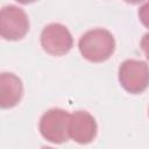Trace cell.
Returning <instances> with one entry per match:
<instances>
[{"label":"cell","mask_w":149,"mask_h":149,"mask_svg":"<svg viewBox=\"0 0 149 149\" xmlns=\"http://www.w3.org/2000/svg\"><path fill=\"white\" fill-rule=\"evenodd\" d=\"M81 56L92 63L107 61L115 50V40L111 31L104 28H95L81 35L78 42Z\"/></svg>","instance_id":"1"},{"label":"cell","mask_w":149,"mask_h":149,"mask_svg":"<svg viewBox=\"0 0 149 149\" xmlns=\"http://www.w3.org/2000/svg\"><path fill=\"white\" fill-rule=\"evenodd\" d=\"M119 83L125 91L140 94L149 86V65L139 59H126L119 66Z\"/></svg>","instance_id":"2"},{"label":"cell","mask_w":149,"mask_h":149,"mask_svg":"<svg viewBox=\"0 0 149 149\" xmlns=\"http://www.w3.org/2000/svg\"><path fill=\"white\" fill-rule=\"evenodd\" d=\"M70 114L62 108H51L40 119L38 129L43 139L50 143L61 144L66 142L69 136Z\"/></svg>","instance_id":"3"},{"label":"cell","mask_w":149,"mask_h":149,"mask_svg":"<svg viewBox=\"0 0 149 149\" xmlns=\"http://www.w3.org/2000/svg\"><path fill=\"white\" fill-rule=\"evenodd\" d=\"M29 30V19L26 12L14 5L2 7L0 13V34L7 41H17Z\"/></svg>","instance_id":"4"},{"label":"cell","mask_w":149,"mask_h":149,"mask_svg":"<svg viewBox=\"0 0 149 149\" xmlns=\"http://www.w3.org/2000/svg\"><path fill=\"white\" fill-rule=\"evenodd\" d=\"M43 50L52 56H63L73 47V37L70 30L62 23H50L41 33Z\"/></svg>","instance_id":"5"},{"label":"cell","mask_w":149,"mask_h":149,"mask_svg":"<svg viewBox=\"0 0 149 149\" xmlns=\"http://www.w3.org/2000/svg\"><path fill=\"white\" fill-rule=\"evenodd\" d=\"M98 132V126L93 115L86 111H77L70 114L69 136L79 144L92 142Z\"/></svg>","instance_id":"6"},{"label":"cell","mask_w":149,"mask_h":149,"mask_svg":"<svg viewBox=\"0 0 149 149\" xmlns=\"http://www.w3.org/2000/svg\"><path fill=\"white\" fill-rule=\"evenodd\" d=\"M23 95V84L21 79L12 72L0 74V106L12 108L16 106Z\"/></svg>","instance_id":"7"},{"label":"cell","mask_w":149,"mask_h":149,"mask_svg":"<svg viewBox=\"0 0 149 149\" xmlns=\"http://www.w3.org/2000/svg\"><path fill=\"white\" fill-rule=\"evenodd\" d=\"M137 15H139V19H140L141 23L144 27L149 28V0L140 7V9L137 12Z\"/></svg>","instance_id":"8"},{"label":"cell","mask_w":149,"mask_h":149,"mask_svg":"<svg viewBox=\"0 0 149 149\" xmlns=\"http://www.w3.org/2000/svg\"><path fill=\"white\" fill-rule=\"evenodd\" d=\"M140 47H141L146 58L149 61V33H147L142 36L141 42H140Z\"/></svg>","instance_id":"9"},{"label":"cell","mask_w":149,"mask_h":149,"mask_svg":"<svg viewBox=\"0 0 149 149\" xmlns=\"http://www.w3.org/2000/svg\"><path fill=\"white\" fill-rule=\"evenodd\" d=\"M15 1H17V2H20L22 5H28V3H33V2H35L37 0H15Z\"/></svg>","instance_id":"10"},{"label":"cell","mask_w":149,"mask_h":149,"mask_svg":"<svg viewBox=\"0 0 149 149\" xmlns=\"http://www.w3.org/2000/svg\"><path fill=\"white\" fill-rule=\"evenodd\" d=\"M125 2H127V3H130V5H136V3H140V2H142L143 0H123Z\"/></svg>","instance_id":"11"},{"label":"cell","mask_w":149,"mask_h":149,"mask_svg":"<svg viewBox=\"0 0 149 149\" xmlns=\"http://www.w3.org/2000/svg\"><path fill=\"white\" fill-rule=\"evenodd\" d=\"M148 115H149V111H148Z\"/></svg>","instance_id":"12"}]
</instances>
